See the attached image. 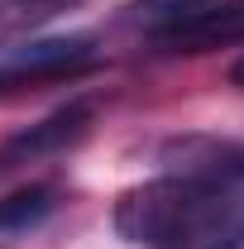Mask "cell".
I'll return each mask as SVG.
<instances>
[{"mask_svg": "<svg viewBox=\"0 0 244 249\" xmlns=\"http://www.w3.org/2000/svg\"><path fill=\"white\" fill-rule=\"evenodd\" d=\"M230 43H244V0H220L187 29L168 34L163 53H211V48H230Z\"/></svg>", "mask_w": 244, "mask_h": 249, "instance_id": "277c9868", "label": "cell"}, {"mask_svg": "<svg viewBox=\"0 0 244 249\" xmlns=\"http://www.w3.org/2000/svg\"><path fill=\"white\" fill-rule=\"evenodd\" d=\"M53 206H58V187H48V182H34V187H24V192L0 196V235L38 225Z\"/></svg>", "mask_w": 244, "mask_h": 249, "instance_id": "8992f818", "label": "cell"}, {"mask_svg": "<svg viewBox=\"0 0 244 249\" xmlns=\"http://www.w3.org/2000/svg\"><path fill=\"white\" fill-rule=\"evenodd\" d=\"M101 62L87 34H72V38H38L24 48H10L0 58V91L10 87H38V82H58V77H82Z\"/></svg>", "mask_w": 244, "mask_h": 249, "instance_id": "7a4b0ae2", "label": "cell"}, {"mask_svg": "<svg viewBox=\"0 0 244 249\" xmlns=\"http://www.w3.org/2000/svg\"><path fill=\"white\" fill-rule=\"evenodd\" d=\"M215 5H220V0H129V5H124V24L153 34V38L163 43L168 34L187 29L192 19H201Z\"/></svg>", "mask_w": 244, "mask_h": 249, "instance_id": "5b68a950", "label": "cell"}, {"mask_svg": "<svg viewBox=\"0 0 244 249\" xmlns=\"http://www.w3.org/2000/svg\"><path fill=\"white\" fill-rule=\"evenodd\" d=\"M91 115H96L91 101H72V106H62L58 115H48V120L29 124L19 139H10V144H5V154H0V163H24V158L62 154L67 144H77V139L91 129Z\"/></svg>", "mask_w": 244, "mask_h": 249, "instance_id": "3957f363", "label": "cell"}, {"mask_svg": "<svg viewBox=\"0 0 244 249\" xmlns=\"http://www.w3.org/2000/svg\"><path fill=\"white\" fill-rule=\"evenodd\" d=\"M230 82H235V87L244 91V62H235V67H230Z\"/></svg>", "mask_w": 244, "mask_h": 249, "instance_id": "52a82bcc", "label": "cell"}, {"mask_svg": "<svg viewBox=\"0 0 244 249\" xmlns=\"http://www.w3.org/2000/svg\"><path fill=\"white\" fill-rule=\"evenodd\" d=\"M115 235L134 249H244V196L220 178H153L115 201Z\"/></svg>", "mask_w": 244, "mask_h": 249, "instance_id": "6da1fadb", "label": "cell"}]
</instances>
